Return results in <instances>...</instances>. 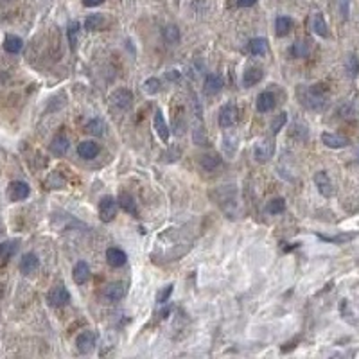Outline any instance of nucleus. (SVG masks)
<instances>
[{
	"mask_svg": "<svg viewBox=\"0 0 359 359\" xmlns=\"http://www.w3.org/2000/svg\"><path fill=\"white\" fill-rule=\"evenodd\" d=\"M127 293V284L126 282H113L105 289V298H108L110 302H119L126 296Z\"/></svg>",
	"mask_w": 359,
	"mask_h": 359,
	"instance_id": "obj_7",
	"label": "nucleus"
},
{
	"mask_svg": "<svg viewBox=\"0 0 359 359\" xmlns=\"http://www.w3.org/2000/svg\"><path fill=\"white\" fill-rule=\"evenodd\" d=\"M248 50L253 56H264L268 52V42L264 38H253L248 43Z\"/></svg>",
	"mask_w": 359,
	"mask_h": 359,
	"instance_id": "obj_25",
	"label": "nucleus"
},
{
	"mask_svg": "<svg viewBox=\"0 0 359 359\" xmlns=\"http://www.w3.org/2000/svg\"><path fill=\"white\" fill-rule=\"evenodd\" d=\"M347 68H348V72H350V76H358L359 65H358V58H356V56H350V58H348Z\"/></svg>",
	"mask_w": 359,
	"mask_h": 359,
	"instance_id": "obj_36",
	"label": "nucleus"
},
{
	"mask_svg": "<svg viewBox=\"0 0 359 359\" xmlns=\"http://www.w3.org/2000/svg\"><path fill=\"white\" fill-rule=\"evenodd\" d=\"M315 183L318 190H320L321 196H325V198H331L332 194H334V187H332V182L331 178L327 176L325 171H320L315 174Z\"/></svg>",
	"mask_w": 359,
	"mask_h": 359,
	"instance_id": "obj_9",
	"label": "nucleus"
},
{
	"mask_svg": "<svg viewBox=\"0 0 359 359\" xmlns=\"http://www.w3.org/2000/svg\"><path fill=\"white\" fill-rule=\"evenodd\" d=\"M309 54V45H307V42H296V43H293V47H291V56L293 58H305V56Z\"/></svg>",
	"mask_w": 359,
	"mask_h": 359,
	"instance_id": "obj_29",
	"label": "nucleus"
},
{
	"mask_svg": "<svg viewBox=\"0 0 359 359\" xmlns=\"http://www.w3.org/2000/svg\"><path fill=\"white\" fill-rule=\"evenodd\" d=\"M262 78H264V72L260 70V68H257V66H252V68H248V70L244 72L243 84L246 88H248V86H255Z\"/></svg>",
	"mask_w": 359,
	"mask_h": 359,
	"instance_id": "obj_18",
	"label": "nucleus"
},
{
	"mask_svg": "<svg viewBox=\"0 0 359 359\" xmlns=\"http://www.w3.org/2000/svg\"><path fill=\"white\" fill-rule=\"evenodd\" d=\"M273 153H275V144H273V140H270V138H266V140H262V142L257 144V148H255V158L259 162H268L273 156Z\"/></svg>",
	"mask_w": 359,
	"mask_h": 359,
	"instance_id": "obj_10",
	"label": "nucleus"
},
{
	"mask_svg": "<svg viewBox=\"0 0 359 359\" xmlns=\"http://www.w3.org/2000/svg\"><path fill=\"white\" fill-rule=\"evenodd\" d=\"M106 260H108V264H110L111 268H121V266L126 264L127 255L119 248H108V252H106Z\"/></svg>",
	"mask_w": 359,
	"mask_h": 359,
	"instance_id": "obj_17",
	"label": "nucleus"
},
{
	"mask_svg": "<svg viewBox=\"0 0 359 359\" xmlns=\"http://www.w3.org/2000/svg\"><path fill=\"white\" fill-rule=\"evenodd\" d=\"M22 47H23V42H22V38H18V36L9 34V36H6V40H4V49H6L9 54H18V52L22 50Z\"/></svg>",
	"mask_w": 359,
	"mask_h": 359,
	"instance_id": "obj_23",
	"label": "nucleus"
},
{
	"mask_svg": "<svg viewBox=\"0 0 359 359\" xmlns=\"http://www.w3.org/2000/svg\"><path fill=\"white\" fill-rule=\"evenodd\" d=\"M286 122H287V115L284 113V111H282V113H278V117H276V119H273V122H271V131L276 135V133H278L282 127H284V124H286Z\"/></svg>",
	"mask_w": 359,
	"mask_h": 359,
	"instance_id": "obj_33",
	"label": "nucleus"
},
{
	"mask_svg": "<svg viewBox=\"0 0 359 359\" xmlns=\"http://www.w3.org/2000/svg\"><path fill=\"white\" fill-rule=\"evenodd\" d=\"M266 210H268V214H282L284 210H286V201L282 198H275L271 199V201H268V207H266Z\"/></svg>",
	"mask_w": 359,
	"mask_h": 359,
	"instance_id": "obj_28",
	"label": "nucleus"
},
{
	"mask_svg": "<svg viewBox=\"0 0 359 359\" xmlns=\"http://www.w3.org/2000/svg\"><path fill=\"white\" fill-rule=\"evenodd\" d=\"M105 25V17L103 15H90L86 20H84V27L88 29V31H99L101 27Z\"/></svg>",
	"mask_w": 359,
	"mask_h": 359,
	"instance_id": "obj_27",
	"label": "nucleus"
},
{
	"mask_svg": "<svg viewBox=\"0 0 359 359\" xmlns=\"http://www.w3.org/2000/svg\"><path fill=\"white\" fill-rule=\"evenodd\" d=\"M68 146H70V144H68V140H66L65 137L58 135V137L52 140V144H50V151H52L54 155H58V156H63L66 151H68Z\"/></svg>",
	"mask_w": 359,
	"mask_h": 359,
	"instance_id": "obj_24",
	"label": "nucleus"
},
{
	"mask_svg": "<svg viewBox=\"0 0 359 359\" xmlns=\"http://www.w3.org/2000/svg\"><path fill=\"white\" fill-rule=\"evenodd\" d=\"M97 343V334L94 331H83L76 338V347L81 354H90L95 348Z\"/></svg>",
	"mask_w": 359,
	"mask_h": 359,
	"instance_id": "obj_4",
	"label": "nucleus"
},
{
	"mask_svg": "<svg viewBox=\"0 0 359 359\" xmlns=\"http://www.w3.org/2000/svg\"><path fill=\"white\" fill-rule=\"evenodd\" d=\"M300 92H304V95H300V99H302V105L311 108V110H321L323 106H325V95L321 94L320 88H315V86H311V88H300Z\"/></svg>",
	"mask_w": 359,
	"mask_h": 359,
	"instance_id": "obj_1",
	"label": "nucleus"
},
{
	"mask_svg": "<svg viewBox=\"0 0 359 359\" xmlns=\"http://www.w3.org/2000/svg\"><path fill=\"white\" fill-rule=\"evenodd\" d=\"M255 4H257V0H237L239 7H252Z\"/></svg>",
	"mask_w": 359,
	"mask_h": 359,
	"instance_id": "obj_39",
	"label": "nucleus"
},
{
	"mask_svg": "<svg viewBox=\"0 0 359 359\" xmlns=\"http://www.w3.org/2000/svg\"><path fill=\"white\" fill-rule=\"evenodd\" d=\"M321 140L325 144L327 148L331 149H341L345 146H348V140L341 135H336V133H323L321 135Z\"/></svg>",
	"mask_w": 359,
	"mask_h": 359,
	"instance_id": "obj_15",
	"label": "nucleus"
},
{
	"mask_svg": "<svg viewBox=\"0 0 359 359\" xmlns=\"http://www.w3.org/2000/svg\"><path fill=\"white\" fill-rule=\"evenodd\" d=\"M318 237L323 239V241H329V243H345V241H350L354 235H338V237H327V235H320V233H318Z\"/></svg>",
	"mask_w": 359,
	"mask_h": 359,
	"instance_id": "obj_37",
	"label": "nucleus"
},
{
	"mask_svg": "<svg viewBox=\"0 0 359 359\" xmlns=\"http://www.w3.org/2000/svg\"><path fill=\"white\" fill-rule=\"evenodd\" d=\"M275 105H276V99L271 92H262V94L257 97V110H259L260 113H268V111H271L273 108H275Z\"/></svg>",
	"mask_w": 359,
	"mask_h": 359,
	"instance_id": "obj_16",
	"label": "nucleus"
},
{
	"mask_svg": "<svg viewBox=\"0 0 359 359\" xmlns=\"http://www.w3.org/2000/svg\"><path fill=\"white\" fill-rule=\"evenodd\" d=\"M155 129H156V135L160 137V140H164V142L169 140V127H167L166 119H164L160 110L155 113Z\"/></svg>",
	"mask_w": 359,
	"mask_h": 359,
	"instance_id": "obj_21",
	"label": "nucleus"
},
{
	"mask_svg": "<svg viewBox=\"0 0 359 359\" xmlns=\"http://www.w3.org/2000/svg\"><path fill=\"white\" fill-rule=\"evenodd\" d=\"M47 302H49L52 307H63L70 302V293L65 286H54L47 295Z\"/></svg>",
	"mask_w": 359,
	"mask_h": 359,
	"instance_id": "obj_3",
	"label": "nucleus"
},
{
	"mask_svg": "<svg viewBox=\"0 0 359 359\" xmlns=\"http://www.w3.org/2000/svg\"><path fill=\"white\" fill-rule=\"evenodd\" d=\"M78 33H79L78 22H72L70 25H68V42H70V49H76V45H78Z\"/></svg>",
	"mask_w": 359,
	"mask_h": 359,
	"instance_id": "obj_32",
	"label": "nucleus"
},
{
	"mask_svg": "<svg viewBox=\"0 0 359 359\" xmlns=\"http://www.w3.org/2000/svg\"><path fill=\"white\" fill-rule=\"evenodd\" d=\"M171 293H172V284H169V286H166L164 287V289H162L160 293H158V296H156V302H158V304L160 305H164L167 302V300H169V296H171Z\"/></svg>",
	"mask_w": 359,
	"mask_h": 359,
	"instance_id": "obj_35",
	"label": "nucleus"
},
{
	"mask_svg": "<svg viewBox=\"0 0 359 359\" xmlns=\"http://www.w3.org/2000/svg\"><path fill=\"white\" fill-rule=\"evenodd\" d=\"M117 209H119V201L111 196H105V198L99 201V215L101 219L105 223H110L115 219Z\"/></svg>",
	"mask_w": 359,
	"mask_h": 359,
	"instance_id": "obj_2",
	"label": "nucleus"
},
{
	"mask_svg": "<svg viewBox=\"0 0 359 359\" xmlns=\"http://www.w3.org/2000/svg\"><path fill=\"white\" fill-rule=\"evenodd\" d=\"M18 250V241H4L0 243V257L2 259H11L13 255L17 253Z\"/></svg>",
	"mask_w": 359,
	"mask_h": 359,
	"instance_id": "obj_26",
	"label": "nucleus"
},
{
	"mask_svg": "<svg viewBox=\"0 0 359 359\" xmlns=\"http://www.w3.org/2000/svg\"><path fill=\"white\" fill-rule=\"evenodd\" d=\"M223 88V79L217 74H207L205 76V92L209 95L219 94Z\"/></svg>",
	"mask_w": 359,
	"mask_h": 359,
	"instance_id": "obj_14",
	"label": "nucleus"
},
{
	"mask_svg": "<svg viewBox=\"0 0 359 359\" xmlns=\"http://www.w3.org/2000/svg\"><path fill=\"white\" fill-rule=\"evenodd\" d=\"M110 101H111V105L115 106V108H119V110H127V108L131 106L133 94L126 88H119L111 94Z\"/></svg>",
	"mask_w": 359,
	"mask_h": 359,
	"instance_id": "obj_6",
	"label": "nucleus"
},
{
	"mask_svg": "<svg viewBox=\"0 0 359 359\" xmlns=\"http://www.w3.org/2000/svg\"><path fill=\"white\" fill-rule=\"evenodd\" d=\"M166 76H167V79H169V81H178V79H180V72H178V70H169Z\"/></svg>",
	"mask_w": 359,
	"mask_h": 359,
	"instance_id": "obj_40",
	"label": "nucleus"
},
{
	"mask_svg": "<svg viewBox=\"0 0 359 359\" xmlns=\"http://www.w3.org/2000/svg\"><path fill=\"white\" fill-rule=\"evenodd\" d=\"M237 115L239 111L237 108L233 105H225L219 110V117H217V122H219V126L221 127H230L233 126L235 122H237Z\"/></svg>",
	"mask_w": 359,
	"mask_h": 359,
	"instance_id": "obj_5",
	"label": "nucleus"
},
{
	"mask_svg": "<svg viewBox=\"0 0 359 359\" xmlns=\"http://www.w3.org/2000/svg\"><path fill=\"white\" fill-rule=\"evenodd\" d=\"M117 201H119V205L126 210L127 214L138 215V207H137V203H135V198H133L131 194H127V192L119 194V199H117Z\"/></svg>",
	"mask_w": 359,
	"mask_h": 359,
	"instance_id": "obj_19",
	"label": "nucleus"
},
{
	"mask_svg": "<svg viewBox=\"0 0 359 359\" xmlns=\"http://www.w3.org/2000/svg\"><path fill=\"white\" fill-rule=\"evenodd\" d=\"M144 90H146L148 94H151V95H153V94H158V90H160V81H158L156 78L148 79V81L144 83Z\"/></svg>",
	"mask_w": 359,
	"mask_h": 359,
	"instance_id": "obj_34",
	"label": "nucleus"
},
{
	"mask_svg": "<svg viewBox=\"0 0 359 359\" xmlns=\"http://www.w3.org/2000/svg\"><path fill=\"white\" fill-rule=\"evenodd\" d=\"M29 192H31V189L25 182H13L7 189V196L11 201H22V199L29 198Z\"/></svg>",
	"mask_w": 359,
	"mask_h": 359,
	"instance_id": "obj_8",
	"label": "nucleus"
},
{
	"mask_svg": "<svg viewBox=\"0 0 359 359\" xmlns=\"http://www.w3.org/2000/svg\"><path fill=\"white\" fill-rule=\"evenodd\" d=\"M40 266V259L36 257V253H25L20 259V271H22L23 275H31L34 271L38 270Z\"/></svg>",
	"mask_w": 359,
	"mask_h": 359,
	"instance_id": "obj_13",
	"label": "nucleus"
},
{
	"mask_svg": "<svg viewBox=\"0 0 359 359\" xmlns=\"http://www.w3.org/2000/svg\"><path fill=\"white\" fill-rule=\"evenodd\" d=\"M105 0H83V4L86 7H95V6H99V4H103Z\"/></svg>",
	"mask_w": 359,
	"mask_h": 359,
	"instance_id": "obj_41",
	"label": "nucleus"
},
{
	"mask_svg": "<svg viewBox=\"0 0 359 359\" xmlns=\"http://www.w3.org/2000/svg\"><path fill=\"white\" fill-rule=\"evenodd\" d=\"M311 29H313V31H315L318 36H321V38L329 36L325 18L321 17V13H316V15H313V18H311Z\"/></svg>",
	"mask_w": 359,
	"mask_h": 359,
	"instance_id": "obj_20",
	"label": "nucleus"
},
{
	"mask_svg": "<svg viewBox=\"0 0 359 359\" xmlns=\"http://www.w3.org/2000/svg\"><path fill=\"white\" fill-rule=\"evenodd\" d=\"M293 29V20L287 17H278L275 20V34L276 36H286L289 31Z\"/></svg>",
	"mask_w": 359,
	"mask_h": 359,
	"instance_id": "obj_22",
	"label": "nucleus"
},
{
	"mask_svg": "<svg viewBox=\"0 0 359 359\" xmlns=\"http://www.w3.org/2000/svg\"><path fill=\"white\" fill-rule=\"evenodd\" d=\"M166 33H167V42L174 43V42L178 40V27H174V25H169Z\"/></svg>",
	"mask_w": 359,
	"mask_h": 359,
	"instance_id": "obj_38",
	"label": "nucleus"
},
{
	"mask_svg": "<svg viewBox=\"0 0 359 359\" xmlns=\"http://www.w3.org/2000/svg\"><path fill=\"white\" fill-rule=\"evenodd\" d=\"M86 131L95 135V137H101V135L105 133V122L101 121V119H92V121L86 124Z\"/></svg>",
	"mask_w": 359,
	"mask_h": 359,
	"instance_id": "obj_30",
	"label": "nucleus"
},
{
	"mask_svg": "<svg viewBox=\"0 0 359 359\" xmlns=\"http://www.w3.org/2000/svg\"><path fill=\"white\" fill-rule=\"evenodd\" d=\"M217 164H219V158L215 155H207L201 158V167L207 169V171H214L215 167H217Z\"/></svg>",
	"mask_w": 359,
	"mask_h": 359,
	"instance_id": "obj_31",
	"label": "nucleus"
},
{
	"mask_svg": "<svg viewBox=\"0 0 359 359\" xmlns=\"http://www.w3.org/2000/svg\"><path fill=\"white\" fill-rule=\"evenodd\" d=\"M72 276H74V282L78 286H83L90 280V266L84 262V260H79L74 266V271H72Z\"/></svg>",
	"mask_w": 359,
	"mask_h": 359,
	"instance_id": "obj_11",
	"label": "nucleus"
},
{
	"mask_svg": "<svg viewBox=\"0 0 359 359\" xmlns=\"http://www.w3.org/2000/svg\"><path fill=\"white\" fill-rule=\"evenodd\" d=\"M99 144L94 142V140H84V142H81L78 146V153L81 158H84V160H92V158H95V156L99 155Z\"/></svg>",
	"mask_w": 359,
	"mask_h": 359,
	"instance_id": "obj_12",
	"label": "nucleus"
}]
</instances>
